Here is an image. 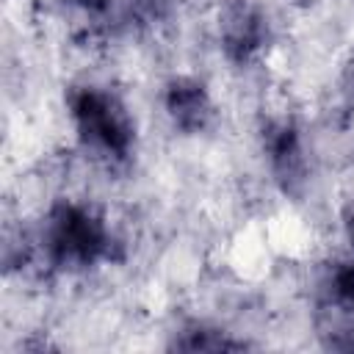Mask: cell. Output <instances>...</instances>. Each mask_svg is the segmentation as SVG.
<instances>
[{
  "instance_id": "6da1fadb",
  "label": "cell",
  "mask_w": 354,
  "mask_h": 354,
  "mask_svg": "<svg viewBox=\"0 0 354 354\" xmlns=\"http://www.w3.org/2000/svg\"><path fill=\"white\" fill-rule=\"evenodd\" d=\"M36 243L41 246L47 266L58 271L94 268L97 263L111 260L116 246L105 216L75 199H61L47 210Z\"/></svg>"
},
{
  "instance_id": "7a4b0ae2",
  "label": "cell",
  "mask_w": 354,
  "mask_h": 354,
  "mask_svg": "<svg viewBox=\"0 0 354 354\" xmlns=\"http://www.w3.org/2000/svg\"><path fill=\"white\" fill-rule=\"evenodd\" d=\"M69 119L80 147L111 166L130 160L136 149V122L124 102L100 86H75L66 97Z\"/></svg>"
},
{
  "instance_id": "3957f363",
  "label": "cell",
  "mask_w": 354,
  "mask_h": 354,
  "mask_svg": "<svg viewBox=\"0 0 354 354\" xmlns=\"http://www.w3.org/2000/svg\"><path fill=\"white\" fill-rule=\"evenodd\" d=\"M216 36L224 58L235 66H246L268 47L271 22L254 0H224L216 17Z\"/></svg>"
},
{
  "instance_id": "277c9868",
  "label": "cell",
  "mask_w": 354,
  "mask_h": 354,
  "mask_svg": "<svg viewBox=\"0 0 354 354\" xmlns=\"http://www.w3.org/2000/svg\"><path fill=\"white\" fill-rule=\"evenodd\" d=\"M263 152L268 160V171L277 183V188L299 199L310 180V160L304 152L301 133L293 119H268L263 124Z\"/></svg>"
},
{
  "instance_id": "5b68a950",
  "label": "cell",
  "mask_w": 354,
  "mask_h": 354,
  "mask_svg": "<svg viewBox=\"0 0 354 354\" xmlns=\"http://www.w3.org/2000/svg\"><path fill=\"white\" fill-rule=\"evenodd\" d=\"M163 111L174 130L199 136L213 122V100L207 86L191 75H174L163 88Z\"/></svg>"
},
{
  "instance_id": "8992f818",
  "label": "cell",
  "mask_w": 354,
  "mask_h": 354,
  "mask_svg": "<svg viewBox=\"0 0 354 354\" xmlns=\"http://www.w3.org/2000/svg\"><path fill=\"white\" fill-rule=\"evenodd\" d=\"M171 348L177 351H241L246 348V340H238L230 332L210 326L205 321H191L180 326V332H174Z\"/></svg>"
},
{
  "instance_id": "52a82bcc",
  "label": "cell",
  "mask_w": 354,
  "mask_h": 354,
  "mask_svg": "<svg viewBox=\"0 0 354 354\" xmlns=\"http://www.w3.org/2000/svg\"><path fill=\"white\" fill-rule=\"evenodd\" d=\"M315 326H318V337L326 348L354 351V307L318 301Z\"/></svg>"
},
{
  "instance_id": "ba28073f",
  "label": "cell",
  "mask_w": 354,
  "mask_h": 354,
  "mask_svg": "<svg viewBox=\"0 0 354 354\" xmlns=\"http://www.w3.org/2000/svg\"><path fill=\"white\" fill-rule=\"evenodd\" d=\"M321 301L354 307V260H335L321 279Z\"/></svg>"
},
{
  "instance_id": "9c48e42d",
  "label": "cell",
  "mask_w": 354,
  "mask_h": 354,
  "mask_svg": "<svg viewBox=\"0 0 354 354\" xmlns=\"http://www.w3.org/2000/svg\"><path fill=\"white\" fill-rule=\"evenodd\" d=\"M124 6H127L130 14H136V17L152 22V19H160V17L169 11L171 0H124Z\"/></svg>"
},
{
  "instance_id": "30bf717a",
  "label": "cell",
  "mask_w": 354,
  "mask_h": 354,
  "mask_svg": "<svg viewBox=\"0 0 354 354\" xmlns=\"http://www.w3.org/2000/svg\"><path fill=\"white\" fill-rule=\"evenodd\" d=\"M343 94L348 102H354V55L343 66Z\"/></svg>"
},
{
  "instance_id": "8fae6325",
  "label": "cell",
  "mask_w": 354,
  "mask_h": 354,
  "mask_svg": "<svg viewBox=\"0 0 354 354\" xmlns=\"http://www.w3.org/2000/svg\"><path fill=\"white\" fill-rule=\"evenodd\" d=\"M77 8H83L86 14H100L108 8V0H72Z\"/></svg>"
},
{
  "instance_id": "7c38bea8",
  "label": "cell",
  "mask_w": 354,
  "mask_h": 354,
  "mask_svg": "<svg viewBox=\"0 0 354 354\" xmlns=\"http://www.w3.org/2000/svg\"><path fill=\"white\" fill-rule=\"evenodd\" d=\"M343 230H346V241H348V246L354 249V207L346 213V221H343Z\"/></svg>"
}]
</instances>
